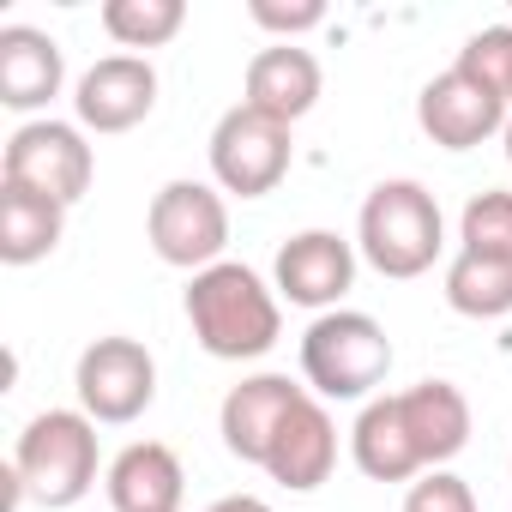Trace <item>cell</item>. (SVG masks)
Returning a JSON list of instances; mask_svg holds the SVG:
<instances>
[{"instance_id":"obj_1","label":"cell","mask_w":512,"mask_h":512,"mask_svg":"<svg viewBox=\"0 0 512 512\" xmlns=\"http://www.w3.org/2000/svg\"><path fill=\"white\" fill-rule=\"evenodd\" d=\"M187 326H193V344L205 356L253 362L284 338V308L253 266L217 260V266L193 272V284H187Z\"/></svg>"},{"instance_id":"obj_2","label":"cell","mask_w":512,"mask_h":512,"mask_svg":"<svg viewBox=\"0 0 512 512\" xmlns=\"http://www.w3.org/2000/svg\"><path fill=\"white\" fill-rule=\"evenodd\" d=\"M440 247H446V217H440V199L398 175V181H380L368 199H362V217H356V253L380 272V278H422L434 272L440 260Z\"/></svg>"},{"instance_id":"obj_3","label":"cell","mask_w":512,"mask_h":512,"mask_svg":"<svg viewBox=\"0 0 512 512\" xmlns=\"http://www.w3.org/2000/svg\"><path fill=\"white\" fill-rule=\"evenodd\" d=\"M302 374L320 404H356L392 374V338L374 314L332 308L302 332Z\"/></svg>"},{"instance_id":"obj_4","label":"cell","mask_w":512,"mask_h":512,"mask_svg":"<svg viewBox=\"0 0 512 512\" xmlns=\"http://www.w3.org/2000/svg\"><path fill=\"white\" fill-rule=\"evenodd\" d=\"M13 476H19L25 500H37L49 512L79 506L97 488V422L85 410L31 416L19 446H13Z\"/></svg>"},{"instance_id":"obj_5","label":"cell","mask_w":512,"mask_h":512,"mask_svg":"<svg viewBox=\"0 0 512 512\" xmlns=\"http://www.w3.org/2000/svg\"><path fill=\"white\" fill-rule=\"evenodd\" d=\"M145 241L163 266L175 272H205L229 247V205L211 181H163L145 211Z\"/></svg>"},{"instance_id":"obj_6","label":"cell","mask_w":512,"mask_h":512,"mask_svg":"<svg viewBox=\"0 0 512 512\" xmlns=\"http://www.w3.org/2000/svg\"><path fill=\"white\" fill-rule=\"evenodd\" d=\"M205 151H211V181L223 193H235V199H266L290 175V163H296L290 127L272 121V115H260V109H247V103H235V109L217 115Z\"/></svg>"},{"instance_id":"obj_7","label":"cell","mask_w":512,"mask_h":512,"mask_svg":"<svg viewBox=\"0 0 512 512\" xmlns=\"http://www.w3.org/2000/svg\"><path fill=\"white\" fill-rule=\"evenodd\" d=\"M91 175H97V157L85 145V127L73 121H25L7 139V157H0V181L31 187L55 205H79L91 193Z\"/></svg>"},{"instance_id":"obj_8","label":"cell","mask_w":512,"mask_h":512,"mask_svg":"<svg viewBox=\"0 0 512 512\" xmlns=\"http://www.w3.org/2000/svg\"><path fill=\"white\" fill-rule=\"evenodd\" d=\"M73 386H79V410L91 422H109V428L139 422L157 404V356L139 338H97V344H85Z\"/></svg>"},{"instance_id":"obj_9","label":"cell","mask_w":512,"mask_h":512,"mask_svg":"<svg viewBox=\"0 0 512 512\" xmlns=\"http://www.w3.org/2000/svg\"><path fill=\"white\" fill-rule=\"evenodd\" d=\"M506 121H512L506 97H494V91H488L482 79H470L458 61H452L440 79H428L422 97H416V127H422L440 151H476L482 139L506 133Z\"/></svg>"},{"instance_id":"obj_10","label":"cell","mask_w":512,"mask_h":512,"mask_svg":"<svg viewBox=\"0 0 512 512\" xmlns=\"http://www.w3.org/2000/svg\"><path fill=\"white\" fill-rule=\"evenodd\" d=\"M278 296L296 308H320L332 314L350 290H356V247L338 229H302L278 247Z\"/></svg>"},{"instance_id":"obj_11","label":"cell","mask_w":512,"mask_h":512,"mask_svg":"<svg viewBox=\"0 0 512 512\" xmlns=\"http://www.w3.org/2000/svg\"><path fill=\"white\" fill-rule=\"evenodd\" d=\"M157 109V67L145 55H103L73 85V115L85 133H127Z\"/></svg>"},{"instance_id":"obj_12","label":"cell","mask_w":512,"mask_h":512,"mask_svg":"<svg viewBox=\"0 0 512 512\" xmlns=\"http://www.w3.org/2000/svg\"><path fill=\"white\" fill-rule=\"evenodd\" d=\"M308 398V386H296L290 374H247L241 386H229L223 410H217V434L229 446V458L241 464H266L284 416Z\"/></svg>"},{"instance_id":"obj_13","label":"cell","mask_w":512,"mask_h":512,"mask_svg":"<svg viewBox=\"0 0 512 512\" xmlns=\"http://www.w3.org/2000/svg\"><path fill=\"white\" fill-rule=\"evenodd\" d=\"M332 464H338V422H332V410L308 392L290 416H284V428H278V440H272V452H266V476L272 482H284L290 494H314L326 476H332Z\"/></svg>"},{"instance_id":"obj_14","label":"cell","mask_w":512,"mask_h":512,"mask_svg":"<svg viewBox=\"0 0 512 512\" xmlns=\"http://www.w3.org/2000/svg\"><path fill=\"white\" fill-rule=\"evenodd\" d=\"M320 61L308 55V49H296V43H272V49H260L247 61V73H241V103L247 109H260V115H272V121H284V127H296L314 103H320Z\"/></svg>"},{"instance_id":"obj_15","label":"cell","mask_w":512,"mask_h":512,"mask_svg":"<svg viewBox=\"0 0 512 512\" xmlns=\"http://www.w3.org/2000/svg\"><path fill=\"white\" fill-rule=\"evenodd\" d=\"M398 416L422 470H446L470 446V398L452 380H416L410 392H398Z\"/></svg>"},{"instance_id":"obj_16","label":"cell","mask_w":512,"mask_h":512,"mask_svg":"<svg viewBox=\"0 0 512 512\" xmlns=\"http://www.w3.org/2000/svg\"><path fill=\"white\" fill-rule=\"evenodd\" d=\"M61 85H67V55L49 31H31V25L0 31V103L37 115L61 97Z\"/></svg>"},{"instance_id":"obj_17","label":"cell","mask_w":512,"mask_h":512,"mask_svg":"<svg viewBox=\"0 0 512 512\" xmlns=\"http://www.w3.org/2000/svg\"><path fill=\"white\" fill-rule=\"evenodd\" d=\"M103 488H109V506H115V512H181L187 470H181V458H175L163 440H133V446L109 464Z\"/></svg>"},{"instance_id":"obj_18","label":"cell","mask_w":512,"mask_h":512,"mask_svg":"<svg viewBox=\"0 0 512 512\" xmlns=\"http://www.w3.org/2000/svg\"><path fill=\"white\" fill-rule=\"evenodd\" d=\"M350 458L368 482H416L422 476V458L404 434V416H398V392L386 398H368L356 428H350Z\"/></svg>"},{"instance_id":"obj_19","label":"cell","mask_w":512,"mask_h":512,"mask_svg":"<svg viewBox=\"0 0 512 512\" xmlns=\"http://www.w3.org/2000/svg\"><path fill=\"white\" fill-rule=\"evenodd\" d=\"M67 235V205L31 193V187H13L0 181V260L7 266H37L61 247Z\"/></svg>"},{"instance_id":"obj_20","label":"cell","mask_w":512,"mask_h":512,"mask_svg":"<svg viewBox=\"0 0 512 512\" xmlns=\"http://www.w3.org/2000/svg\"><path fill=\"white\" fill-rule=\"evenodd\" d=\"M446 308L464 320H506L512 314V260L458 247L446 266Z\"/></svg>"},{"instance_id":"obj_21","label":"cell","mask_w":512,"mask_h":512,"mask_svg":"<svg viewBox=\"0 0 512 512\" xmlns=\"http://www.w3.org/2000/svg\"><path fill=\"white\" fill-rule=\"evenodd\" d=\"M187 25V0H103V31L121 49H163Z\"/></svg>"},{"instance_id":"obj_22","label":"cell","mask_w":512,"mask_h":512,"mask_svg":"<svg viewBox=\"0 0 512 512\" xmlns=\"http://www.w3.org/2000/svg\"><path fill=\"white\" fill-rule=\"evenodd\" d=\"M458 241H464L470 253L512 260V193H500V187L476 193V199L464 205V217H458Z\"/></svg>"},{"instance_id":"obj_23","label":"cell","mask_w":512,"mask_h":512,"mask_svg":"<svg viewBox=\"0 0 512 512\" xmlns=\"http://www.w3.org/2000/svg\"><path fill=\"white\" fill-rule=\"evenodd\" d=\"M458 67H464L470 79H482L494 97H506V109H512V25L476 31V37L458 49Z\"/></svg>"},{"instance_id":"obj_24","label":"cell","mask_w":512,"mask_h":512,"mask_svg":"<svg viewBox=\"0 0 512 512\" xmlns=\"http://www.w3.org/2000/svg\"><path fill=\"white\" fill-rule=\"evenodd\" d=\"M404 512H476V494L452 470H422L404 494Z\"/></svg>"},{"instance_id":"obj_25","label":"cell","mask_w":512,"mask_h":512,"mask_svg":"<svg viewBox=\"0 0 512 512\" xmlns=\"http://www.w3.org/2000/svg\"><path fill=\"white\" fill-rule=\"evenodd\" d=\"M247 19L260 25V31H278L284 43H296L302 31H320V25H326V7H320V0H302V7H272V0H253Z\"/></svg>"},{"instance_id":"obj_26","label":"cell","mask_w":512,"mask_h":512,"mask_svg":"<svg viewBox=\"0 0 512 512\" xmlns=\"http://www.w3.org/2000/svg\"><path fill=\"white\" fill-rule=\"evenodd\" d=\"M205 512H272L260 494H223V500H211Z\"/></svg>"},{"instance_id":"obj_27","label":"cell","mask_w":512,"mask_h":512,"mask_svg":"<svg viewBox=\"0 0 512 512\" xmlns=\"http://www.w3.org/2000/svg\"><path fill=\"white\" fill-rule=\"evenodd\" d=\"M500 139H506V163H512V121H506V133H500Z\"/></svg>"}]
</instances>
